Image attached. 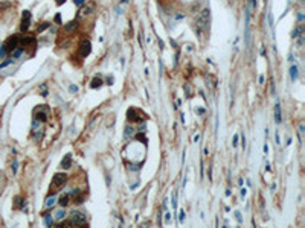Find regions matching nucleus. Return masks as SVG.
<instances>
[{"label": "nucleus", "mask_w": 305, "mask_h": 228, "mask_svg": "<svg viewBox=\"0 0 305 228\" xmlns=\"http://www.w3.org/2000/svg\"><path fill=\"white\" fill-rule=\"evenodd\" d=\"M67 183V175L66 173H55L52 178V183L49 186V196H53L58 190H61V187Z\"/></svg>", "instance_id": "obj_1"}, {"label": "nucleus", "mask_w": 305, "mask_h": 228, "mask_svg": "<svg viewBox=\"0 0 305 228\" xmlns=\"http://www.w3.org/2000/svg\"><path fill=\"white\" fill-rule=\"evenodd\" d=\"M208 28H209V9L205 8L195 20V29H197L198 35H201V32H206Z\"/></svg>", "instance_id": "obj_2"}, {"label": "nucleus", "mask_w": 305, "mask_h": 228, "mask_svg": "<svg viewBox=\"0 0 305 228\" xmlns=\"http://www.w3.org/2000/svg\"><path fill=\"white\" fill-rule=\"evenodd\" d=\"M18 35H12V37H9L6 41L3 43V49L6 50V53H11L14 49H17L18 47Z\"/></svg>", "instance_id": "obj_3"}, {"label": "nucleus", "mask_w": 305, "mask_h": 228, "mask_svg": "<svg viewBox=\"0 0 305 228\" xmlns=\"http://www.w3.org/2000/svg\"><path fill=\"white\" fill-rule=\"evenodd\" d=\"M47 106H37L34 110V119L37 122H47Z\"/></svg>", "instance_id": "obj_4"}, {"label": "nucleus", "mask_w": 305, "mask_h": 228, "mask_svg": "<svg viewBox=\"0 0 305 228\" xmlns=\"http://www.w3.org/2000/svg\"><path fill=\"white\" fill-rule=\"evenodd\" d=\"M72 225H76V227H81V225H86V214L79 213V211H73L72 213V218L69 219Z\"/></svg>", "instance_id": "obj_5"}, {"label": "nucleus", "mask_w": 305, "mask_h": 228, "mask_svg": "<svg viewBox=\"0 0 305 228\" xmlns=\"http://www.w3.org/2000/svg\"><path fill=\"white\" fill-rule=\"evenodd\" d=\"M90 52H92V44H90V41H89V40H83L81 44H79V49H78L79 56L86 58V56L90 55Z\"/></svg>", "instance_id": "obj_6"}, {"label": "nucleus", "mask_w": 305, "mask_h": 228, "mask_svg": "<svg viewBox=\"0 0 305 228\" xmlns=\"http://www.w3.org/2000/svg\"><path fill=\"white\" fill-rule=\"evenodd\" d=\"M29 24H31V12L29 11H25L23 15H22V24H20V31L22 32H26L29 29Z\"/></svg>", "instance_id": "obj_7"}, {"label": "nucleus", "mask_w": 305, "mask_h": 228, "mask_svg": "<svg viewBox=\"0 0 305 228\" xmlns=\"http://www.w3.org/2000/svg\"><path fill=\"white\" fill-rule=\"evenodd\" d=\"M136 113H137V110H134V108L128 110V120H130V122H144L145 116L140 114V117H136Z\"/></svg>", "instance_id": "obj_8"}, {"label": "nucleus", "mask_w": 305, "mask_h": 228, "mask_svg": "<svg viewBox=\"0 0 305 228\" xmlns=\"http://www.w3.org/2000/svg\"><path fill=\"white\" fill-rule=\"evenodd\" d=\"M69 202H70V195L69 193H64L63 196H60V199H58V204H60V207H67L69 205Z\"/></svg>", "instance_id": "obj_9"}, {"label": "nucleus", "mask_w": 305, "mask_h": 228, "mask_svg": "<svg viewBox=\"0 0 305 228\" xmlns=\"http://www.w3.org/2000/svg\"><path fill=\"white\" fill-rule=\"evenodd\" d=\"M72 166V155L70 154H66V157L61 160V167H64V169H69Z\"/></svg>", "instance_id": "obj_10"}, {"label": "nucleus", "mask_w": 305, "mask_h": 228, "mask_svg": "<svg viewBox=\"0 0 305 228\" xmlns=\"http://www.w3.org/2000/svg\"><path fill=\"white\" fill-rule=\"evenodd\" d=\"M275 122L276 123H281L282 122V113H281V105L279 104L275 105Z\"/></svg>", "instance_id": "obj_11"}, {"label": "nucleus", "mask_w": 305, "mask_h": 228, "mask_svg": "<svg viewBox=\"0 0 305 228\" xmlns=\"http://www.w3.org/2000/svg\"><path fill=\"white\" fill-rule=\"evenodd\" d=\"M78 28V22L76 20H73V22H70V23H67L66 26H64V31L67 32V33H72L73 31H75Z\"/></svg>", "instance_id": "obj_12"}, {"label": "nucleus", "mask_w": 305, "mask_h": 228, "mask_svg": "<svg viewBox=\"0 0 305 228\" xmlns=\"http://www.w3.org/2000/svg\"><path fill=\"white\" fill-rule=\"evenodd\" d=\"M99 87H102V79L99 76H95L90 82V88H99Z\"/></svg>", "instance_id": "obj_13"}, {"label": "nucleus", "mask_w": 305, "mask_h": 228, "mask_svg": "<svg viewBox=\"0 0 305 228\" xmlns=\"http://www.w3.org/2000/svg\"><path fill=\"white\" fill-rule=\"evenodd\" d=\"M14 201H15V204H14V207H15V209H23V207L26 205L25 199H23V198H20V196H17Z\"/></svg>", "instance_id": "obj_14"}, {"label": "nucleus", "mask_w": 305, "mask_h": 228, "mask_svg": "<svg viewBox=\"0 0 305 228\" xmlns=\"http://www.w3.org/2000/svg\"><path fill=\"white\" fill-rule=\"evenodd\" d=\"M290 76H291V81H296L297 79V67L296 65L290 67Z\"/></svg>", "instance_id": "obj_15"}, {"label": "nucleus", "mask_w": 305, "mask_h": 228, "mask_svg": "<svg viewBox=\"0 0 305 228\" xmlns=\"http://www.w3.org/2000/svg\"><path fill=\"white\" fill-rule=\"evenodd\" d=\"M64 216H66V213H64V210H63V209H60V210L55 213V219H57V220L64 219Z\"/></svg>", "instance_id": "obj_16"}, {"label": "nucleus", "mask_w": 305, "mask_h": 228, "mask_svg": "<svg viewBox=\"0 0 305 228\" xmlns=\"http://www.w3.org/2000/svg\"><path fill=\"white\" fill-rule=\"evenodd\" d=\"M44 224H46L47 227L52 225V216H50V214H44Z\"/></svg>", "instance_id": "obj_17"}, {"label": "nucleus", "mask_w": 305, "mask_h": 228, "mask_svg": "<svg viewBox=\"0 0 305 228\" xmlns=\"http://www.w3.org/2000/svg\"><path fill=\"white\" fill-rule=\"evenodd\" d=\"M53 202H55V198H53V196L47 198V199H46V207H52V205H53Z\"/></svg>", "instance_id": "obj_18"}, {"label": "nucleus", "mask_w": 305, "mask_h": 228, "mask_svg": "<svg viewBox=\"0 0 305 228\" xmlns=\"http://www.w3.org/2000/svg\"><path fill=\"white\" fill-rule=\"evenodd\" d=\"M46 28H49V23H41L38 26V29H37V32H41V31H44Z\"/></svg>", "instance_id": "obj_19"}, {"label": "nucleus", "mask_w": 305, "mask_h": 228, "mask_svg": "<svg viewBox=\"0 0 305 228\" xmlns=\"http://www.w3.org/2000/svg\"><path fill=\"white\" fill-rule=\"evenodd\" d=\"M55 23H57V24H61V23H63V17H61L60 12H58V14H55Z\"/></svg>", "instance_id": "obj_20"}, {"label": "nucleus", "mask_w": 305, "mask_h": 228, "mask_svg": "<svg viewBox=\"0 0 305 228\" xmlns=\"http://www.w3.org/2000/svg\"><path fill=\"white\" fill-rule=\"evenodd\" d=\"M185 219H186V213L182 210V211H180V218H179V220H180V222H185Z\"/></svg>", "instance_id": "obj_21"}, {"label": "nucleus", "mask_w": 305, "mask_h": 228, "mask_svg": "<svg viewBox=\"0 0 305 228\" xmlns=\"http://www.w3.org/2000/svg\"><path fill=\"white\" fill-rule=\"evenodd\" d=\"M11 63H12V59H6L5 63H2V64H0V69H3V67H6V65H9Z\"/></svg>", "instance_id": "obj_22"}, {"label": "nucleus", "mask_w": 305, "mask_h": 228, "mask_svg": "<svg viewBox=\"0 0 305 228\" xmlns=\"http://www.w3.org/2000/svg\"><path fill=\"white\" fill-rule=\"evenodd\" d=\"M69 90H70V93H78V87L72 84V85L69 87Z\"/></svg>", "instance_id": "obj_23"}, {"label": "nucleus", "mask_w": 305, "mask_h": 228, "mask_svg": "<svg viewBox=\"0 0 305 228\" xmlns=\"http://www.w3.org/2000/svg\"><path fill=\"white\" fill-rule=\"evenodd\" d=\"M241 146H243V149H246V136H241Z\"/></svg>", "instance_id": "obj_24"}, {"label": "nucleus", "mask_w": 305, "mask_h": 228, "mask_svg": "<svg viewBox=\"0 0 305 228\" xmlns=\"http://www.w3.org/2000/svg\"><path fill=\"white\" fill-rule=\"evenodd\" d=\"M235 218H236V220H238V222H241V220H243V219H241V213H240V211H235Z\"/></svg>", "instance_id": "obj_25"}, {"label": "nucleus", "mask_w": 305, "mask_h": 228, "mask_svg": "<svg viewBox=\"0 0 305 228\" xmlns=\"http://www.w3.org/2000/svg\"><path fill=\"white\" fill-rule=\"evenodd\" d=\"M232 145H233V146H236V145H238V134H236V136L233 137V142H232Z\"/></svg>", "instance_id": "obj_26"}, {"label": "nucleus", "mask_w": 305, "mask_h": 228, "mask_svg": "<svg viewBox=\"0 0 305 228\" xmlns=\"http://www.w3.org/2000/svg\"><path fill=\"white\" fill-rule=\"evenodd\" d=\"M172 207H174V209H177V199H175V195L172 196Z\"/></svg>", "instance_id": "obj_27"}, {"label": "nucleus", "mask_w": 305, "mask_h": 228, "mask_svg": "<svg viewBox=\"0 0 305 228\" xmlns=\"http://www.w3.org/2000/svg\"><path fill=\"white\" fill-rule=\"evenodd\" d=\"M41 91H43V93H41L43 96H46V95H47V93H46V85H41Z\"/></svg>", "instance_id": "obj_28"}, {"label": "nucleus", "mask_w": 305, "mask_h": 228, "mask_svg": "<svg viewBox=\"0 0 305 228\" xmlns=\"http://www.w3.org/2000/svg\"><path fill=\"white\" fill-rule=\"evenodd\" d=\"M247 195V189H241V196H246Z\"/></svg>", "instance_id": "obj_29"}, {"label": "nucleus", "mask_w": 305, "mask_h": 228, "mask_svg": "<svg viewBox=\"0 0 305 228\" xmlns=\"http://www.w3.org/2000/svg\"><path fill=\"white\" fill-rule=\"evenodd\" d=\"M107 84H110V85L113 84V76H110V78H108V79H107Z\"/></svg>", "instance_id": "obj_30"}, {"label": "nucleus", "mask_w": 305, "mask_h": 228, "mask_svg": "<svg viewBox=\"0 0 305 228\" xmlns=\"http://www.w3.org/2000/svg\"><path fill=\"white\" fill-rule=\"evenodd\" d=\"M165 222H166V224L169 222V213H166V214H165Z\"/></svg>", "instance_id": "obj_31"}, {"label": "nucleus", "mask_w": 305, "mask_h": 228, "mask_svg": "<svg viewBox=\"0 0 305 228\" xmlns=\"http://www.w3.org/2000/svg\"><path fill=\"white\" fill-rule=\"evenodd\" d=\"M55 2H57V5H63L66 0H55Z\"/></svg>", "instance_id": "obj_32"}, {"label": "nucleus", "mask_w": 305, "mask_h": 228, "mask_svg": "<svg viewBox=\"0 0 305 228\" xmlns=\"http://www.w3.org/2000/svg\"><path fill=\"white\" fill-rule=\"evenodd\" d=\"M83 2H84V0H75V3H76V5H79V3H83Z\"/></svg>", "instance_id": "obj_33"}]
</instances>
